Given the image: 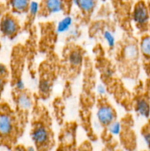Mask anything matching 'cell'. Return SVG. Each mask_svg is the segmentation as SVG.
<instances>
[{
    "instance_id": "4fadbf2b",
    "label": "cell",
    "mask_w": 150,
    "mask_h": 151,
    "mask_svg": "<svg viewBox=\"0 0 150 151\" xmlns=\"http://www.w3.org/2000/svg\"><path fill=\"white\" fill-rule=\"evenodd\" d=\"M94 0H79L77 6L84 11H91L95 7Z\"/></svg>"
},
{
    "instance_id": "2e32d148",
    "label": "cell",
    "mask_w": 150,
    "mask_h": 151,
    "mask_svg": "<svg viewBox=\"0 0 150 151\" xmlns=\"http://www.w3.org/2000/svg\"><path fill=\"white\" fill-rule=\"evenodd\" d=\"M103 36H104V38L105 39V41H107L109 47H113L115 45L116 40H115L114 35H113V33L111 32H110V31H105L104 32V34H103Z\"/></svg>"
},
{
    "instance_id": "cb8c5ba5",
    "label": "cell",
    "mask_w": 150,
    "mask_h": 151,
    "mask_svg": "<svg viewBox=\"0 0 150 151\" xmlns=\"http://www.w3.org/2000/svg\"><path fill=\"white\" fill-rule=\"evenodd\" d=\"M78 1H79V0H73L74 4L75 5H76V6H77V4H78Z\"/></svg>"
},
{
    "instance_id": "ba28073f",
    "label": "cell",
    "mask_w": 150,
    "mask_h": 151,
    "mask_svg": "<svg viewBox=\"0 0 150 151\" xmlns=\"http://www.w3.org/2000/svg\"><path fill=\"white\" fill-rule=\"evenodd\" d=\"M46 8L50 13H57L63 10V2L61 0H46Z\"/></svg>"
},
{
    "instance_id": "e0dca14e",
    "label": "cell",
    "mask_w": 150,
    "mask_h": 151,
    "mask_svg": "<svg viewBox=\"0 0 150 151\" xmlns=\"http://www.w3.org/2000/svg\"><path fill=\"white\" fill-rule=\"evenodd\" d=\"M29 11L32 16H35L39 11V4L35 1H31L29 4Z\"/></svg>"
},
{
    "instance_id": "d6986e66",
    "label": "cell",
    "mask_w": 150,
    "mask_h": 151,
    "mask_svg": "<svg viewBox=\"0 0 150 151\" xmlns=\"http://www.w3.org/2000/svg\"><path fill=\"white\" fill-rule=\"evenodd\" d=\"M143 137H144V142H145V144L146 145L148 148L150 149V131H146V132L144 133Z\"/></svg>"
},
{
    "instance_id": "5bb4252c",
    "label": "cell",
    "mask_w": 150,
    "mask_h": 151,
    "mask_svg": "<svg viewBox=\"0 0 150 151\" xmlns=\"http://www.w3.org/2000/svg\"><path fill=\"white\" fill-rule=\"evenodd\" d=\"M109 131L113 135H119L121 131V125L120 122L115 121V122H112L111 123L109 124Z\"/></svg>"
},
{
    "instance_id": "6da1fadb",
    "label": "cell",
    "mask_w": 150,
    "mask_h": 151,
    "mask_svg": "<svg viewBox=\"0 0 150 151\" xmlns=\"http://www.w3.org/2000/svg\"><path fill=\"white\" fill-rule=\"evenodd\" d=\"M149 19V10L145 3L144 1L137 3L133 11L134 22L139 26H144L148 23Z\"/></svg>"
},
{
    "instance_id": "52a82bcc",
    "label": "cell",
    "mask_w": 150,
    "mask_h": 151,
    "mask_svg": "<svg viewBox=\"0 0 150 151\" xmlns=\"http://www.w3.org/2000/svg\"><path fill=\"white\" fill-rule=\"evenodd\" d=\"M72 23H73V19L71 16H67L63 18L57 24V32L58 33H63V32H67L71 27Z\"/></svg>"
},
{
    "instance_id": "8992f818",
    "label": "cell",
    "mask_w": 150,
    "mask_h": 151,
    "mask_svg": "<svg viewBox=\"0 0 150 151\" xmlns=\"http://www.w3.org/2000/svg\"><path fill=\"white\" fill-rule=\"evenodd\" d=\"M135 111L143 117H149L150 115L149 103L146 99H139L135 104Z\"/></svg>"
},
{
    "instance_id": "d4e9b609",
    "label": "cell",
    "mask_w": 150,
    "mask_h": 151,
    "mask_svg": "<svg viewBox=\"0 0 150 151\" xmlns=\"http://www.w3.org/2000/svg\"><path fill=\"white\" fill-rule=\"evenodd\" d=\"M28 150H35V148H34V147H28Z\"/></svg>"
},
{
    "instance_id": "277c9868",
    "label": "cell",
    "mask_w": 150,
    "mask_h": 151,
    "mask_svg": "<svg viewBox=\"0 0 150 151\" xmlns=\"http://www.w3.org/2000/svg\"><path fill=\"white\" fill-rule=\"evenodd\" d=\"M32 139L36 145H44L49 139V134L46 128L39 126L35 128L32 131Z\"/></svg>"
},
{
    "instance_id": "44dd1931",
    "label": "cell",
    "mask_w": 150,
    "mask_h": 151,
    "mask_svg": "<svg viewBox=\"0 0 150 151\" xmlns=\"http://www.w3.org/2000/svg\"><path fill=\"white\" fill-rule=\"evenodd\" d=\"M16 88L19 90H23L25 88V84L22 80H19L16 83Z\"/></svg>"
},
{
    "instance_id": "ffe728a7",
    "label": "cell",
    "mask_w": 150,
    "mask_h": 151,
    "mask_svg": "<svg viewBox=\"0 0 150 151\" xmlns=\"http://www.w3.org/2000/svg\"><path fill=\"white\" fill-rule=\"evenodd\" d=\"M96 91L98 92L99 94L100 95H104L107 92V89H106L105 86L102 84H99L96 87Z\"/></svg>"
},
{
    "instance_id": "ac0fdd59",
    "label": "cell",
    "mask_w": 150,
    "mask_h": 151,
    "mask_svg": "<svg viewBox=\"0 0 150 151\" xmlns=\"http://www.w3.org/2000/svg\"><path fill=\"white\" fill-rule=\"evenodd\" d=\"M39 88L42 92L46 93L51 88V84H50L49 81H46V80H43L41 81L39 83Z\"/></svg>"
},
{
    "instance_id": "8fae6325",
    "label": "cell",
    "mask_w": 150,
    "mask_h": 151,
    "mask_svg": "<svg viewBox=\"0 0 150 151\" xmlns=\"http://www.w3.org/2000/svg\"><path fill=\"white\" fill-rule=\"evenodd\" d=\"M18 105L23 109H29L32 103L30 97L26 94H21L18 97Z\"/></svg>"
},
{
    "instance_id": "7a4b0ae2",
    "label": "cell",
    "mask_w": 150,
    "mask_h": 151,
    "mask_svg": "<svg viewBox=\"0 0 150 151\" xmlns=\"http://www.w3.org/2000/svg\"><path fill=\"white\" fill-rule=\"evenodd\" d=\"M0 29L4 35L11 36L16 33L18 30V24L16 21L10 16L3 18L0 23Z\"/></svg>"
},
{
    "instance_id": "7402d4cb",
    "label": "cell",
    "mask_w": 150,
    "mask_h": 151,
    "mask_svg": "<svg viewBox=\"0 0 150 151\" xmlns=\"http://www.w3.org/2000/svg\"><path fill=\"white\" fill-rule=\"evenodd\" d=\"M7 72V69L6 68V66L0 63V76H2V75H6Z\"/></svg>"
},
{
    "instance_id": "7c38bea8",
    "label": "cell",
    "mask_w": 150,
    "mask_h": 151,
    "mask_svg": "<svg viewBox=\"0 0 150 151\" xmlns=\"http://www.w3.org/2000/svg\"><path fill=\"white\" fill-rule=\"evenodd\" d=\"M11 5L16 11L23 12L29 7V0H12Z\"/></svg>"
},
{
    "instance_id": "30bf717a",
    "label": "cell",
    "mask_w": 150,
    "mask_h": 151,
    "mask_svg": "<svg viewBox=\"0 0 150 151\" xmlns=\"http://www.w3.org/2000/svg\"><path fill=\"white\" fill-rule=\"evenodd\" d=\"M140 49L144 58H150V35H145L143 37L141 41Z\"/></svg>"
},
{
    "instance_id": "3957f363",
    "label": "cell",
    "mask_w": 150,
    "mask_h": 151,
    "mask_svg": "<svg viewBox=\"0 0 150 151\" xmlns=\"http://www.w3.org/2000/svg\"><path fill=\"white\" fill-rule=\"evenodd\" d=\"M97 118L100 123L103 125H109L113 122L115 119L114 111L107 106H103L99 109L97 111Z\"/></svg>"
},
{
    "instance_id": "603a6c76",
    "label": "cell",
    "mask_w": 150,
    "mask_h": 151,
    "mask_svg": "<svg viewBox=\"0 0 150 151\" xmlns=\"http://www.w3.org/2000/svg\"><path fill=\"white\" fill-rule=\"evenodd\" d=\"M3 86H4V83H3L2 79H1V78H0V91H1V88H3Z\"/></svg>"
},
{
    "instance_id": "5b68a950",
    "label": "cell",
    "mask_w": 150,
    "mask_h": 151,
    "mask_svg": "<svg viewBox=\"0 0 150 151\" xmlns=\"http://www.w3.org/2000/svg\"><path fill=\"white\" fill-rule=\"evenodd\" d=\"M13 130V120L11 116L7 114H0V134L7 135Z\"/></svg>"
},
{
    "instance_id": "9c48e42d",
    "label": "cell",
    "mask_w": 150,
    "mask_h": 151,
    "mask_svg": "<svg viewBox=\"0 0 150 151\" xmlns=\"http://www.w3.org/2000/svg\"><path fill=\"white\" fill-rule=\"evenodd\" d=\"M124 54L125 57L129 60H135L138 57L139 50L135 44H129L125 47Z\"/></svg>"
},
{
    "instance_id": "9a60e30c",
    "label": "cell",
    "mask_w": 150,
    "mask_h": 151,
    "mask_svg": "<svg viewBox=\"0 0 150 151\" xmlns=\"http://www.w3.org/2000/svg\"><path fill=\"white\" fill-rule=\"evenodd\" d=\"M69 60H70L71 64L74 65V66H78L82 62V55H81V54L79 52L74 51L70 55Z\"/></svg>"
}]
</instances>
